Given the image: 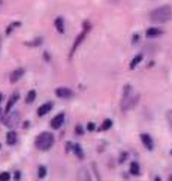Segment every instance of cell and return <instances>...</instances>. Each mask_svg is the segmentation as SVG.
<instances>
[{
  "label": "cell",
  "mask_w": 172,
  "mask_h": 181,
  "mask_svg": "<svg viewBox=\"0 0 172 181\" xmlns=\"http://www.w3.org/2000/svg\"><path fill=\"white\" fill-rule=\"evenodd\" d=\"M172 17V9L171 6H160V8H156L153 9L151 14H150V18L151 21L154 23H166L169 21Z\"/></svg>",
  "instance_id": "cell-1"
},
{
  "label": "cell",
  "mask_w": 172,
  "mask_h": 181,
  "mask_svg": "<svg viewBox=\"0 0 172 181\" xmlns=\"http://www.w3.org/2000/svg\"><path fill=\"white\" fill-rule=\"evenodd\" d=\"M34 144H36V147L39 148V150L46 151V150H49V148L53 147V144H54V136H53V133H49V132H42L41 135H37Z\"/></svg>",
  "instance_id": "cell-2"
},
{
  "label": "cell",
  "mask_w": 172,
  "mask_h": 181,
  "mask_svg": "<svg viewBox=\"0 0 172 181\" xmlns=\"http://www.w3.org/2000/svg\"><path fill=\"white\" fill-rule=\"evenodd\" d=\"M88 30H90V23H88V21H84V24H82V30H81V33L78 34V37L75 39L73 46H72V49H70V56L75 53V49H76V48L81 45V42L85 39V36H87V33H88Z\"/></svg>",
  "instance_id": "cell-3"
},
{
  "label": "cell",
  "mask_w": 172,
  "mask_h": 181,
  "mask_svg": "<svg viewBox=\"0 0 172 181\" xmlns=\"http://www.w3.org/2000/svg\"><path fill=\"white\" fill-rule=\"evenodd\" d=\"M138 100H139V94H130V96H127V97L123 99L121 109H123V111H129V109H132V108L138 103Z\"/></svg>",
  "instance_id": "cell-4"
},
{
  "label": "cell",
  "mask_w": 172,
  "mask_h": 181,
  "mask_svg": "<svg viewBox=\"0 0 172 181\" xmlns=\"http://www.w3.org/2000/svg\"><path fill=\"white\" fill-rule=\"evenodd\" d=\"M2 120H3V123L8 126V127H15V126L18 124V121H20V114H18V112L8 114V115H6V117H3Z\"/></svg>",
  "instance_id": "cell-5"
},
{
  "label": "cell",
  "mask_w": 172,
  "mask_h": 181,
  "mask_svg": "<svg viewBox=\"0 0 172 181\" xmlns=\"http://www.w3.org/2000/svg\"><path fill=\"white\" fill-rule=\"evenodd\" d=\"M56 94H57V97H60V99H69V97L73 96V91L70 90V89H66V87H58L57 90H56Z\"/></svg>",
  "instance_id": "cell-6"
},
{
  "label": "cell",
  "mask_w": 172,
  "mask_h": 181,
  "mask_svg": "<svg viewBox=\"0 0 172 181\" xmlns=\"http://www.w3.org/2000/svg\"><path fill=\"white\" fill-rule=\"evenodd\" d=\"M76 181H92V175L87 168H80L78 174H76Z\"/></svg>",
  "instance_id": "cell-7"
},
{
  "label": "cell",
  "mask_w": 172,
  "mask_h": 181,
  "mask_svg": "<svg viewBox=\"0 0 172 181\" xmlns=\"http://www.w3.org/2000/svg\"><path fill=\"white\" fill-rule=\"evenodd\" d=\"M63 121H64V114L63 112L57 114V115L53 118V121H51V127H53V129H60L61 124H63Z\"/></svg>",
  "instance_id": "cell-8"
},
{
  "label": "cell",
  "mask_w": 172,
  "mask_h": 181,
  "mask_svg": "<svg viewBox=\"0 0 172 181\" xmlns=\"http://www.w3.org/2000/svg\"><path fill=\"white\" fill-rule=\"evenodd\" d=\"M141 141H142L144 147L147 148V150H153L154 144H153V139H151V136H150V135H147V133H142V135H141Z\"/></svg>",
  "instance_id": "cell-9"
},
{
  "label": "cell",
  "mask_w": 172,
  "mask_h": 181,
  "mask_svg": "<svg viewBox=\"0 0 172 181\" xmlns=\"http://www.w3.org/2000/svg\"><path fill=\"white\" fill-rule=\"evenodd\" d=\"M24 75V69L23 68H18L15 69L14 72L11 73V77H9V79H11V82L14 84V82H17V81H20V78Z\"/></svg>",
  "instance_id": "cell-10"
},
{
  "label": "cell",
  "mask_w": 172,
  "mask_h": 181,
  "mask_svg": "<svg viewBox=\"0 0 172 181\" xmlns=\"http://www.w3.org/2000/svg\"><path fill=\"white\" fill-rule=\"evenodd\" d=\"M51 109H53V103L46 102V103H44V105H41V108L37 109V115H39V117H44V115L48 114Z\"/></svg>",
  "instance_id": "cell-11"
},
{
  "label": "cell",
  "mask_w": 172,
  "mask_h": 181,
  "mask_svg": "<svg viewBox=\"0 0 172 181\" xmlns=\"http://www.w3.org/2000/svg\"><path fill=\"white\" fill-rule=\"evenodd\" d=\"M18 99H20V94H18V93H14L11 96V99H9V102H8V105H6V109H5L6 114H9V111L12 109V106L15 105V102H17Z\"/></svg>",
  "instance_id": "cell-12"
},
{
  "label": "cell",
  "mask_w": 172,
  "mask_h": 181,
  "mask_svg": "<svg viewBox=\"0 0 172 181\" xmlns=\"http://www.w3.org/2000/svg\"><path fill=\"white\" fill-rule=\"evenodd\" d=\"M6 142H8L9 145H14V144L17 142V132H14V130L8 132V135H6Z\"/></svg>",
  "instance_id": "cell-13"
},
{
  "label": "cell",
  "mask_w": 172,
  "mask_h": 181,
  "mask_svg": "<svg viewBox=\"0 0 172 181\" xmlns=\"http://www.w3.org/2000/svg\"><path fill=\"white\" fill-rule=\"evenodd\" d=\"M54 24H56V29H57L58 33H64V21H63V18L58 17L57 20L54 21Z\"/></svg>",
  "instance_id": "cell-14"
},
{
  "label": "cell",
  "mask_w": 172,
  "mask_h": 181,
  "mask_svg": "<svg viewBox=\"0 0 172 181\" xmlns=\"http://www.w3.org/2000/svg\"><path fill=\"white\" fill-rule=\"evenodd\" d=\"M162 30L160 29H156V27H151L147 30V37H156V36H160Z\"/></svg>",
  "instance_id": "cell-15"
},
{
  "label": "cell",
  "mask_w": 172,
  "mask_h": 181,
  "mask_svg": "<svg viewBox=\"0 0 172 181\" xmlns=\"http://www.w3.org/2000/svg\"><path fill=\"white\" fill-rule=\"evenodd\" d=\"M139 172H141L139 165H138L136 162H132V163H130V174H132V175H139Z\"/></svg>",
  "instance_id": "cell-16"
},
{
  "label": "cell",
  "mask_w": 172,
  "mask_h": 181,
  "mask_svg": "<svg viewBox=\"0 0 172 181\" xmlns=\"http://www.w3.org/2000/svg\"><path fill=\"white\" fill-rule=\"evenodd\" d=\"M36 99V91L34 90H30L29 93H27V96H25V102L27 103H32Z\"/></svg>",
  "instance_id": "cell-17"
},
{
  "label": "cell",
  "mask_w": 172,
  "mask_h": 181,
  "mask_svg": "<svg viewBox=\"0 0 172 181\" xmlns=\"http://www.w3.org/2000/svg\"><path fill=\"white\" fill-rule=\"evenodd\" d=\"M141 61H142V56L139 54V56H136L135 58H133V60H132V61H130V69H135L138 65L141 63Z\"/></svg>",
  "instance_id": "cell-18"
},
{
  "label": "cell",
  "mask_w": 172,
  "mask_h": 181,
  "mask_svg": "<svg viewBox=\"0 0 172 181\" xmlns=\"http://www.w3.org/2000/svg\"><path fill=\"white\" fill-rule=\"evenodd\" d=\"M111 127H112V120L106 118L102 123V126H100V130H108V129H111Z\"/></svg>",
  "instance_id": "cell-19"
},
{
  "label": "cell",
  "mask_w": 172,
  "mask_h": 181,
  "mask_svg": "<svg viewBox=\"0 0 172 181\" xmlns=\"http://www.w3.org/2000/svg\"><path fill=\"white\" fill-rule=\"evenodd\" d=\"M73 151H75V154L78 156L80 159H84V153H82V150H81V145H73Z\"/></svg>",
  "instance_id": "cell-20"
},
{
  "label": "cell",
  "mask_w": 172,
  "mask_h": 181,
  "mask_svg": "<svg viewBox=\"0 0 172 181\" xmlns=\"http://www.w3.org/2000/svg\"><path fill=\"white\" fill-rule=\"evenodd\" d=\"M37 175H39V178H44L46 175V168L45 166H39L37 168Z\"/></svg>",
  "instance_id": "cell-21"
},
{
  "label": "cell",
  "mask_w": 172,
  "mask_h": 181,
  "mask_svg": "<svg viewBox=\"0 0 172 181\" xmlns=\"http://www.w3.org/2000/svg\"><path fill=\"white\" fill-rule=\"evenodd\" d=\"M11 180V174L9 172H0V181H9Z\"/></svg>",
  "instance_id": "cell-22"
},
{
  "label": "cell",
  "mask_w": 172,
  "mask_h": 181,
  "mask_svg": "<svg viewBox=\"0 0 172 181\" xmlns=\"http://www.w3.org/2000/svg\"><path fill=\"white\" fill-rule=\"evenodd\" d=\"M166 118H168V123H169L171 130H172V111H168V112H166Z\"/></svg>",
  "instance_id": "cell-23"
},
{
  "label": "cell",
  "mask_w": 172,
  "mask_h": 181,
  "mask_svg": "<svg viewBox=\"0 0 172 181\" xmlns=\"http://www.w3.org/2000/svg\"><path fill=\"white\" fill-rule=\"evenodd\" d=\"M18 26H20V23H14V24H12V26H9V27H8V30H6V33H8V34H11L12 29H15V27H18Z\"/></svg>",
  "instance_id": "cell-24"
},
{
  "label": "cell",
  "mask_w": 172,
  "mask_h": 181,
  "mask_svg": "<svg viewBox=\"0 0 172 181\" xmlns=\"http://www.w3.org/2000/svg\"><path fill=\"white\" fill-rule=\"evenodd\" d=\"M75 132H76L78 135H82V127H81V126H76V130H75Z\"/></svg>",
  "instance_id": "cell-25"
},
{
  "label": "cell",
  "mask_w": 172,
  "mask_h": 181,
  "mask_svg": "<svg viewBox=\"0 0 172 181\" xmlns=\"http://www.w3.org/2000/svg\"><path fill=\"white\" fill-rule=\"evenodd\" d=\"M87 129H88V130H94V123H88V124H87Z\"/></svg>",
  "instance_id": "cell-26"
},
{
  "label": "cell",
  "mask_w": 172,
  "mask_h": 181,
  "mask_svg": "<svg viewBox=\"0 0 172 181\" xmlns=\"http://www.w3.org/2000/svg\"><path fill=\"white\" fill-rule=\"evenodd\" d=\"M14 178H15V180L18 181L20 180V178H21V174H20V172H15V175H14Z\"/></svg>",
  "instance_id": "cell-27"
},
{
  "label": "cell",
  "mask_w": 172,
  "mask_h": 181,
  "mask_svg": "<svg viewBox=\"0 0 172 181\" xmlns=\"http://www.w3.org/2000/svg\"><path fill=\"white\" fill-rule=\"evenodd\" d=\"M126 157H127V154H126V153H124V154H121V157H120V162H123V160H124Z\"/></svg>",
  "instance_id": "cell-28"
},
{
  "label": "cell",
  "mask_w": 172,
  "mask_h": 181,
  "mask_svg": "<svg viewBox=\"0 0 172 181\" xmlns=\"http://www.w3.org/2000/svg\"><path fill=\"white\" fill-rule=\"evenodd\" d=\"M154 181H162V180H160V177H156V180H154Z\"/></svg>",
  "instance_id": "cell-29"
},
{
  "label": "cell",
  "mask_w": 172,
  "mask_h": 181,
  "mask_svg": "<svg viewBox=\"0 0 172 181\" xmlns=\"http://www.w3.org/2000/svg\"><path fill=\"white\" fill-rule=\"evenodd\" d=\"M2 99H3V96H2V94H0V102H2Z\"/></svg>",
  "instance_id": "cell-30"
},
{
  "label": "cell",
  "mask_w": 172,
  "mask_h": 181,
  "mask_svg": "<svg viewBox=\"0 0 172 181\" xmlns=\"http://www.w3.org/2000/svg\"><path fill=\"white\" fill-rule=\"evenodd\" d=\"M168 181H172V175H171V177H169V180H168Z\"/></svg>",
  "instance_id": "cell-31"
},
{
  "label": "cell",
  "mask_w": 172,
  "mask_h": 181,
  "mask_svg": "<svg viewBox=\"0 0 172 181\" xmlns=\"http://www.w3.org/2000/svg\"><path fill=\"white\" fill-rule=\"evenodd\" d=\"M0 6H2V0H0Z\"/></svg>",
  "instance_id": "cell-32"
},
{
  "label": "cell",
  "mask_w": 172,
  "mask_h": 181,
  "mask_svg": "<svg viewBox=\"0 0 172 181\" xmlns=\"http://www.w3.org/2000/svg\"><path fill=\"white\" fill-rule=\"evenodd\" d=\"M0 45H2V39H0Z\"/></svg>",
  "instance_id": "cell-33"
},
{
  "label": "cell",
  "mask_w": 172,
  "mask_h": 181,
  "mask_svg": "<svg viewBox=\"0 0 172 181\" xmlns=\"http://www.w3.org/2000/svg\"><path fill=\"white\" fill-rule=\"evenodd\" d=\"M171 156H172V150H171Z\"/></svg>",
  "instance_id": "cell-34"
}]
</instances>
